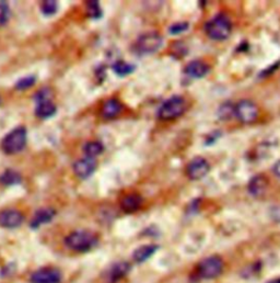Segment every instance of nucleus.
Segmentation results:
<instances>
[{
  "label": "nucleus",
  "instance_id": "nucleus-27",
  "mask_svg": "<svg viewBox=\"0 0 280 283\" xmlns=\"http://www.w3.org/2000/svg\"><path fill=\"white\" fill-rule=\"evenodd\" d=\"M10 19V7L7 2L0 0V27L7 24Z\"/></svg>",
  "mask_w": 280,
  "mask_h": 283
},
{
  "label": "nucleus",
  "instance_id": "nucleus-26",
  "mask_svg": "<svg viewBox=\"0 0 280 283\" xmlns=\"http://www.w3.org/2000/svg\"><path fill=\"white\" fill-rule=\"evenodd\" d=\"M35 83H36V77L34 75H29V76H25L19 79L15 85V88L18 90H27L30 89L31 87H33Z\"/></svg>",
  "mask_w": 280,
  "mask_h": 283
},
{
  "label": "nucleus",
  "instance_id": "nucleus-32",
  "mask_svg": "<svg viewBox=\"0 0 280 283\" xmlns=\"http://www.w3.org/2000/svg\"><path fill=\"white\" fill-rule=\"evenodd\" d=\"M0 102H2V99H0Z\"/></svg>",
  "mask_w": 280,
  "mask_h": 283
},
{
  "label": "nucleus",
  "instance_id": "nucleus-19",
  "mask_svg": "<svg viewBox=\"0 0 280 283\" xmlns=\"http://www.w3.org/2000/svg\"><path fill=\"white\" fill-rule=\"evenodd\" d=\"M158 250L157 245H143V246L138 247L132 254V259L137 263H142L146 260H148L149 258L156 254Z\"/></svg>",
  "mask_w": 280,
  "mask_h": 283
},
{
  "label": "nucleus",
  "instance_id": "nucleus-15",
  "mask_svg": "<svg viewBox=\"0 0 280 283\" xmlns=\"http://www.w3.org/2000/svg\"><path fill=\"white\" fill-rule=\"evenodd\" d=\"M56 212L50 207H45V209H40L35 212L34 216L32 217L30 226L31 229L36 230L41 228L42 225L48 224L55 217Z\"/></svg>",
  "mask_w": 280,
  "mask_h": 283
},
{
  "label": "nucleus",
  "instance_id": "nucleus-22",
  "mask_svg": "<svg viewBox=\"0 0 280 283\" xmlns=\"http://www.w3.org/2000/svg\"><path fill=\"white\" fill-rule=\"evenodd\" d=\"M82 150H84L86 157L95 158V157L101 155L104 152V145L99 141H91V142H88L85 144V146H84V148H82Z\"/></svg>",
  "mask_w": 280,
  "mask_h": 283
},
{
  "label": "nucleus",
  "instance_id": "nucleus-12",
  "mask_svg": "<svg viewBox=\"0 0 280 283\" xmlns=\"http://www.w3.org/2000/svg\"><path fill=\"white\" fill-rule=\"evenodd\" d=\"M130 271V265L127 261L115 262L106 270L104 280L106 283H117Z\"/></svg>",
  "mask_w": 280,
  "mask_h": 283
},
{
  "label": "nucleus",
  "instance_id": "nucleus-24",
  "mask_svg": "<svg viewBox=\"0 0 280 283\" xmlns=\"http://www.w3.org/2000/svg\"><path fill=\"white\" fill-rule=\"evenodd\" d=\"M87 14L89 18L92 19V20H99L103 16V12H102V8L100 6L99 2H88L87 3Z\"/></svg>",
  "mask_w": 280,
  "mask_h": 283
},
{
  "label": "nucleus",
  "instance_id": "nucleus-5",
  "mask_svg": "<svg viewBox=\"0 0 280 283\" xmlns=\"http://www.w3.org/2000/svg\"><path fill=\"white\" fill-rule=\"evenodd\" d=\"M186 111V100L182 96H172L160 105L158 117L164 121L174 120L180 118Z\"/></svg>",
  "mask_w": 280,
  "mask_h": 283
},
{
  "label": "nucleus",
  "instance_id": "nucleus-7",
  "mask_svg": "<svg viewBox=\"0 0 280 283\" xmlns=\"http://www.w3.org/2000/svg\"><path fill=\"white\" fill-rule=\"evenodd\" d=\"M224 269V261L218 256L208 257L199 262L197 273L202 279H215L219 276Z\"/></svg>",
  "mask_w": 280,
  "mask_h": 283
},
{
  "label": "nucleus",
  "instance_id": "nucleus-14",
  "mask_svg": "<svg viewBox=\"0 0 280 283\" xmlns=\"http://www.w3.org/2000/svg\"><path fill=\"white\" fill-rule=\"evenodd\" d=\"M184 72H185V74L189 77L199 79L205 77L210 72V67L205 62H202L200 60H194L188 63L185 69H184Z\"/></svg>",
  "mask_w": 280,
  "mask_h": 283
},
{
  "label": "nucleus",
  "instance_id": "nucleus-17",
  "mask_svg": "<svg viewBox=\"0 0 280 283\" xmlns=\"http://www.w3.org/2000/svg\"><path fill=\"white\" fill-rule=\"evenodd\" d=\"M143 204V198L137 193H129L120 201V209L125 213H133L140 209Z\"/></svg>",
  "mask_w": 280,
  "mask_h": 283
},
{
  "label": "nucleus",
  "instance_id": "nucleus-16",
  "mask_svg": "<svg viewBox=\"0 0 280 283\" xmlns=\"http://www.w3.org/2000/svg\"><path fill=\"white\" fill-rule=\"evenodd\" d=\"M123 111V104L117 99H109L104 102L101 109V115L104 119H114Z\"/></svg>",
  "mask_w": 280,
  "mask_h": 283
},
{
  "label": "nucleus",
  "instance_id": "nucleus-18",
  "mask_svg": "<svg viewBox=\"0 0 280 283\" xmlns=\"http://www.w3.org/2000/svg\"><path fill=\"white\" fill-rule=\"evenodd\" d=\"M268 180L263 175H256L249 182V192L254 197H259L266 191Z\"/></svg>",
  "mask_w": 280,
  "mask_h": 283
},
{
  "label": "nucleus",
  "instance_id": "nucleus-9",
  "mask_svg": "<svg viewBox=\"0 0 280 283\" xmlns=\"http://www.w3.org/2000/svg\"><path fill=\"white\" fill-rule=\"evenodd\" d=\"M210 172V165L207 159L203 157L197 156L188 162L186 167V173L189 179L192 180H200L206 177Z\"/></svg>",
  "mask_w": 280,
  "mask_h": 283
},
{
  "label": "nucleus",
  "instance_id": "nucleus-4",
  "mask_svg": "<svg viewBox=\"0 0 280 283\" xmlns=\"http://www.w3.org/2000/svg\"><path fill=\"white\" fill-rule=\"evenodd\" d=\"M33 98L36 103L34 115L37 118L42 119V120H47L56 115L57 106L53 102L52 91L49 88H42L34 94Z\"/></svg>",
  "mask_w": 280,
  "mask_h": 283
},
{
  "label": "nucleus",
  "instance_id": "nucleus-23",
  "mask_svg": "<svg viewBox=\"0 0 280 283\" xmlns=\"http://www.w3.org/2000/svg\"><path fill=\"white\" fill-rule=\"evenodd\" d=\"M58 3L55 2V0H45V2H42L40 5V9L43 16L45 17H52L57 14L58 11Z\"/></svg>",
  "mask_w": 280,
  "mask_h": 283
},
{
  "label": "nucleus",
  "instance_id": "nucleus-30",
  "mask_svg": "<svg viewBox=\"0 0 280 283\" xmlns=\"http://www.w3.org/2000/svg\"><path fill=\"white\" fill-rule=\"evenodd\" d=\"M272 173L275 174L278 178H280V159L277 160L272 166Z\"/></svg>",
  "mask_w": 280,
  "mask_h": 283
},
{
  "label": "nucleus",
  "instance_id": "nucleus-25",
  "mask_svg": "<svg viewBox=\"0 0 280 283\" xmlns=\"http://www.w3.org/2000/svg\"><path fill=\"white\" fill-rule=\"evenodd\" d=\"M234 115V105L231 102H225L220 105L218 110V117L221 121L230 120Z\"/></svg>",
  "mask_w": 280,
  "mask_h": 283
},
{
  "label": "nucleus",
  "instance_id": "nucleus-6",
  "mask_svg": "<svg viewBox=\"0 0 280 283\" xmlns=\"http://www.w3.org/2000/svg\"><path fill=\"white\" fill-rule=\"evenodd\" d=\"M163 45V37L157 32H147L138 37L133 51L138 55H150L159 51Z\"/></svg>",
  "mask_w": 280,
  "mask_h": 283
},
{
  "label": "nucleus",
  "instance_id": "nucleus-13",
  "mask_svg": "<svg viewBox=\"0 0 280 283\" xmlns=\"http://www.w3.org/2000/svg\"><path fill=\"white\" fill-rule=\"evenodd\" d=\"M23 221L24 216L20 211L8 209L0 212V226L4 229L14 230L20 228Z\"/></svg>",
  "mask_w": 280,
  "mask_h": 283
},
{
  "label": "nucleus",
  "instance_id": "nucleus-10",
  "mask_svg": "<svg viewBox=\"0 0 280 283\" xmlns=\"http://www.w3.org/2000/svg\"><path fill=\"white\" fill-rule=\"evenodd\" d=\"M97 167H98V162L95 161L94 158H90V157L85 156L84 158H80L77 161H75L73 166V171L79 179L86 180L88 178H90L95 173Z\"/></svg>",
  "mask_w": 280,
  "mask_h": 283
},
{
  "label": "nucleus",
  "instance_id": "nucleus-2",
  "mask_svg": "<svg viewBox=\"0 0 280 283\" xmlns=\"http://www.w3.org/2000/svg\"><path fill=\"white\" fill-rule=\"evenodd\" d=\"M207 35L215 41H224L232 32V22L227 15L218 14L205 24Z\"/></svg>",
  "mask_w": 280,
  "mask_h": 283
},
{
  "label": "nucleus",
  "instance_id": "nucleus-11",
  "mask_svg": "<svg viewBox=\"0 0 280 283\" xmlns=\"http://www.w3.org/2000/svg\"><path fill=\"white\" fill-rule=\"evenodd\" d=\"M61 273L59 270L55 268H42L32 273L31 283H60Z\"/></svg>",
  "mask_w": 280,
  "mask_h": 283
},
{
  "label": "nucleus",
  "instance_id": "nucleus-1",
  "mask_svg": "<svg viewBox=\"0 0 280 283\" xmlns=\"http://www.w3.org/2000/svg\"><path fill=\"white\" fill-rule=\"evenodd\" d=\"M98 237L89 231H75L65 238V245L77 253H87L98 245Z\"/></svg>",
  "mask_w": 280,
  "mask_h": 283
},
{
  "label": "nucleus",
  "instance_id": "nucleus-8",
  "mask_svg": "<svg viewBox=\"0 0 280 283\" xmlns=\"http://www.w3.org/2000/svg\"><path fill=\"white\" fill-rule=\"evenodd\" d=\"M234 116L239 119V121L245 124L255 122L258 118V106L251 100H241L234 106Z\"/></svg>",
  "mask_w": 280,
  "mask_h": 283
},
{
  "label": "nucleus",
  "instance_id": "nucleus-28",
  "mask_svg": "<svg viewBox=\"0 0 280 283\" xmlns=\"http://www.w3.org/2000/svg\"><path fill=\"white\" fill-rule=\"evenodd\" d=\"M189 28V23L186 22V21H180V22H176V23H173L172 26L169 28V32L171 34H173V35H176V34H180V33H183V32H185V31H187Z\"/></svg>",
  "mask_w": 280,
  "mask_h": 283
},
{
  "label": "nucleus",
  "instance_id": "nucleus-3",
  "mask_svg": "<svg viewBox=\"0 0 280 283\" xmlns=\"http://www.w3.org/2000/svg\"><path fill=\"white\" fill-rule=\"evenodd\" d=\"M28 130L24 127H17L11 130L2 141V149L7 155H16L21 153L27 146Z\"/></svg>",
  "mask_w": 280,
  "mask_h": 283
},
{
  "label": "nucleus",
  "instance_id": "nucleus-29",
  "mask_svg": "<svg viewBox=\"0 0 280 283\" xmlns=\"http://www.w3.org/2000/svg\"><path fill=\"white\" fill-rule=\"evenodd\" d=\"M279 64H280V62L276 63V64L271 65V66L268 68V71H265V72H263V73H262V75H260V76H268V75H270L273 71H275V69L279 68V66H280Z\"/></svg>",
  "mask_w": 280,
  "mask_h": 283
},
{
  "label": "nucleus",
  "instance_id": "nucleus-20",
  "mask_svg": "<svg viewBox=\"0 0 280 283\" xmlns=\"http://www.w3.org/2000/svg\"><path fill=\"white\" fill-rule=\"evenodd\" d=\"M22 182V176L15 169H6L0 175V184L5 187H14L20 185Z\"/></svg>",
  "mask_w": 280,
  "mask_h": 283
},
{
  "label": "nucleus",
  "instance_id": "nucleus-31",
  "mask_svg": "<svg viewBox=\"0 0 280 283\" xmlns=\"http://www.w3.org/2000/svg\"><path fill=\"white\" fill-rule=\"evenodd\" d=\"M268 283H280V278H277V279H273L271 281H269Z\"/></svg>",
  "mask_w": 280,
  "mask_h": 283
},
{
  "label": "nucleus",
  "instance_id": "nucleus-21",
  "mask_svg": "<svg viewBox=\"0 0 280 283\" xmlns=\"http://www.w3.org/2000/svg\"><path fill=\"white\" fill-rule=\"evenodd\" d=\"M112 69H113V72L117 75V76L125 77L135 72L136 66L130 64V63H127L125 61H117L113 64Z\"/></svg>",
  "mask_w": 280,
  "mask_h": 283
}]
</instances>
